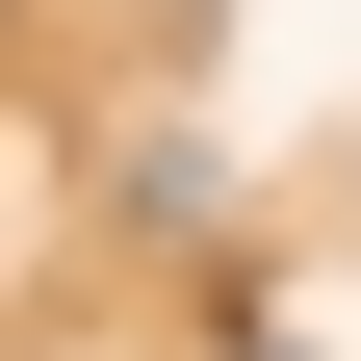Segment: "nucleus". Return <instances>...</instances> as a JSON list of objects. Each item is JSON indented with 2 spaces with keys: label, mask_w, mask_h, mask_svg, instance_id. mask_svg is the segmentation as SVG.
Wrapping results in <instances>:
<instances>
[{
  "label": "nucleus",
  "mask_w": 361,
  "mask_h": 361,
  "mask_svg": "<svg viewBox=\"0 0 361 361\" xmlns=\"http://www.w3.org/2000/svg\"><path fill=\"white\" fill-rule=\"evenodd\" d=\"M233 361H310V336H233Z\"/></svg>",
  "instance_id": "f257e3e1"
}]
</instances>
